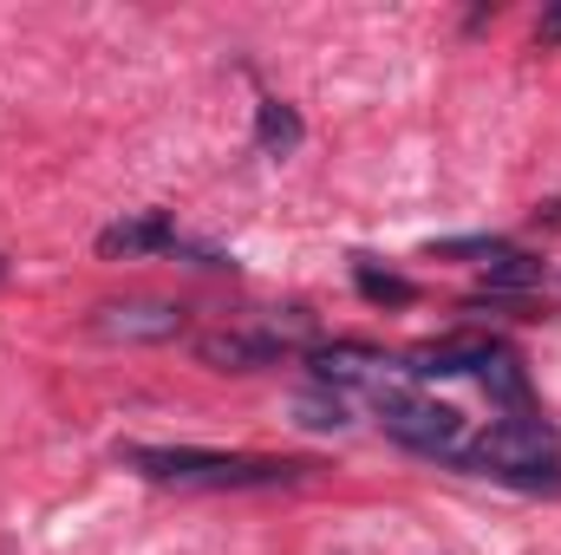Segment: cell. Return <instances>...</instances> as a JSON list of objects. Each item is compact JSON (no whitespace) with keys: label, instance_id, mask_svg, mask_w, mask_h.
Wrapping results in <instances>:
<instances>
[{"label":"cell","instance_id":"cell-1","mask_svg":"<svg viewBox=\"0 0 561 555\" xmlns=\"http://www.w3.org/2000/svg\"><path fill=\"white\" fill-rule=\"evenodd\" d=\"M118 464L170 490H275L307 477V464L294 457H242V451H203V444H118Z\"/></svg>","mask_w":561,"mask_h":555},{"label":"cell","instance_id":"cell-2","mask_svg":"<svg viewBox=\"0 0 561 555\" xmlns=\"http://www.w3.org/2000/svg\"><path fill=\"white\" fill-rule=\"evenodd\" d=\"M477 477H496V484H516V490H561V431L542 424L536 412H510L496 418L483 438H463V451L450 457Z\"/></svg>","mask_w":561,"mask_h":555},{"label":"cell","instance_id":"cell-3","mask_svg":"<svg viewBox=\"0 0 561 555\" xmlns=\"http://www.w3.org/2000/svg\"><path fill=\"white\" fill-rule=\"evenodd\" d=\"M373 412H379V424H386L399 444H412V451H424V457H444V464H450V457L463 451V438H470L463 412L431 406V399L399 393V386H373Z\"/></svg>","mask_w":561,"mask_h":555},{"label":"cell","instance_id":"cell-4","mask_svg":"<svg viewBox=\"0 0 561 555\" xmlns=\"http://www.w3.org/2000/svg\"><path fill=\"white\" fill-rule=\"evenodd\" d=\"M190 327V314L176 301H112L92 314V333L105 340H176Z\"/></svg>","mask_w":561,"mask_h":555},{"label":"cell","instance_id":"cell-5","mask_svg":"<svg viewBox=\"0 0 561 555\" xmlns=\"http://www.w3.org/2000/svg\"><path fill=\"white\" fill-rule=\"evenodd\" d=\"M280 353H287L280 333H242V327H229V333H203V340H196V360L216 366V373H255V366H275Z\"/></svg>","mask_w":561,"mask_h":555},{"label":"cell","instance_id":"cell-6","mask_svg":"<svg viewBox=\"0 0 561 555\" xmlns=\"http://www.w3.org/2000/svg\"><path fill=\"white\" fill-rule=\"evenodd\" d=\"M176 223L163 216V209H144V216H125V223H112V229H99V256L105 262H131V256H176Z\"/></svg>","mask_w":561,"mask_h":555},{"label":"cell","instance_id":"cell-7","mask_svg":"<svg viewBox=\"0 0 561 555\" xmlns=\"http://www.w3.org/2000/svg\"><path fill=\"white\" fill-rule=\"evenodd\" d=\"M496 353H503L496 340H477V333H463V340H437V347H419V353L405 360V373H412V380H457V373H483Z\"/></svg>","mask_w":561,"mask_h":555},{"label":"cell","instance_id":"cell-8","mask_svg":"<svg viewBox=\"0 0 561 555\" xmlns=\"http://www.w3.org/2000/svg\"><path fill=\"white\" fill-rule=\"evenodd\" d=\"M373 366H386V360L366 353V347H327V353H313V380H327V386H359V380H373Z\"/></svg>","mask_w":561,"mask_h":555},{"label":"cell","instance_id":"cell-9","mask_svg":"<svg viewBox=\"0 0 561 555\" xmlns=\"http://www.w3.org/2000/svg\"><path fill=\"white\" fill-rule=\"evenodd\" d=\"M255 144H262L268 157H287V150L300 144V112L280 105V99H262V112H255Z\"/></svg>","mask_w":561,"mask_h":555},{"label":"cell","instance_id":"cell-10","mask_svg":"<svg viewBox=\"0 0 561 555\" xmlns=\"http://www.w3.org/2000/svg\"><path fill=\"white\" fill-rule=\"evenodd\" d=\"M483 386H490V399H503L510 412H529V373H523L516 353H496V360L483 366Z\"/></svg>","mask_w":561,"mask_h":555},{"label":"cell","instance_id":"cell-11","mask_svg":"<svg viewBox=\"0 0 561 555\" xmlns=\"http://www.w3.org/2000/svg\"><path fill=\"white\" fill-rule=\"evenodd\" d=\"M353 281H359V294H366L373 307H412V301H419L412 281L392 275V269H373V262H353Z\"/></svg>","mask_w":561,"mask_h":555},{"label":"cell","instance_id":"cell-12","mask_svg":"<svg viewBox=\"0 0 561 555\" xmlns=\"http://www.w3.org/2000/svg\"><path fill=\"white\" fill-rule=\"evenodd\" d=\"M483 281H490V287H503V294H523V287H536V281H542V262H536V256H523V249H510L503 262H490V269H483Z\"/></svg>","mask_w":561,"mask_h":555},{"label":"cell","instance_id":"cell-13","mask_svg":"<svg viewBox=\"0 0 561 555\" xmlns=\"http://www.w3.org/2000/svg\"><path fill=\"white\" fill-rule=\"evenodd\" d=\"M431 256H470V262H503L510 256V242L503 236H444V242H431Z\"/></svg>","mask_w":561,"mask_h":555},{"label":"cell","instance_id":"cell-14","mask_svg":"<svg viewBox=\"0 0 561 555\" xmlns=\"http://www.w3.org/2000/svg\"><path fill=\"white\" fill-rule=\"evenodd\" d=\"M300 424H313V431H340V424H346V406H340V399L307 393V399H300Z\"/></svg>","mask_w":561,"mask_h":555},{"label":"cell","instance_id":"cell-15","mask_svg":"<svg viewBox=\"0 0 561 555\" xmlns=\"http://www.w3.org/2000/svg\"><path fill=\"white\" fill-rule=\"evenodd\" d=\"M536 39H542V46H561V7H549V13L536 20Z\"/></svg>","mask_w":561,"mask_h":555},{"label":"cell","instance_id":"cell-16","mask_svg":"<svg viewBox=\"0 0 561 555\" xmlns=\"http://www.w3.org/2000/svg\"><path fill=\"white\" fill-rule=\"evenodd\" d=\"M0 281H7V256H0Z\"/></svg>","mask_w":561,"mask_h":555}]
</instances>
